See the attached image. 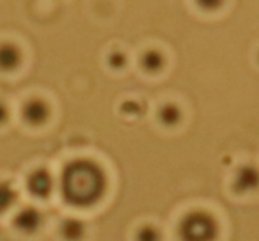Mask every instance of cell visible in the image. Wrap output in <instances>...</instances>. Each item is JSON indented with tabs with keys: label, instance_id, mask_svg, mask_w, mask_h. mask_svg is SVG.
<instances>
[{
	"label": "cell",
	"instance_id": "obj_6",
	"mask_svg": "<svg viewBox=\"0 0 259 241\" xmlns=\"http://www.w3.org/2000/svg\"><path fill=\"white\" fill-rule=\"evenodd\" d=\"M41 213L36 211L34 208H25L16 215L15 227L23 234H32L39 229L41 225Z\"/></svg>",
	"mask_w": 259,
	"mask_h": 241
},
{
	"label": "cell",
	"instance_id": "obj_5",
	"mask_svg": "<svg viewBox=\"0 0 259 241\" xmlns=\"http://www.w3.org/2000/svg\"><path fill=\"white\" fill-rule=\"evenodd\" d=\"M233 188L236 194H250L259 188V170L252 165H245L238 169L233 181Z\"/></svg>",
	"mask_w": 259,
	"mask_h": 241
},
{
	"label": "cell",
	"instance_id": "obj_3",
	"mask_svg": "<svg viewBox=\"0 0 259 241\" xmlns=\"http://www.w3.org/2000/svg\"><path fill=\"white\" fill-rule=\"evenodd\" d=\"M27 190L37 199L50 197L52 190H54V177L47 169L34 170L27 179Z\"/></svg>",
	"mask_w": 259,
	"mask_h": 241
},
{
	"label": "cell",
	"instance_id": "obj_11",
	"mask_svg": "<svg viewBox=\"0 0 259 241\" xmlns=\"http://www.w3.org/2000/svg\"><path fill=\"white\" fill-rule=\"evenodd\" d=\"M16 199H18V194L15 188L6 181H0V213L8 211L16 202Z\"/></svg>",
	"mask_w": 259,
	"mask_h": 241
},
{
	"label": "cell",
	"instance_id": "obj_13",
	"mask_svg": "<svg viewBox=\"0 0 259 241\" xmlns=\"http://www.w3.org/2000/svg\"><path fill=\"white\" fill-rule=\"evenodd\" d=\"M195 4H197L199 9L206 13H211V11H217V9L222 8L224 0H195Z\"/></svg>",
	"mask_w": 259,
	"mask_h": 241
},
{
	"label": "cell",
	"instance_id": "obj_15",
	"mask_svg": "<svg viewBox=\"0 0 259 241\" xmlns=\"http://www.w3.org/2000/svg\"><path fill=\"white\" fill-rule=\"evenodd\" d=\"M8 117H9L8 108H6V105L0 103V124H4L6 121H8Z\"/></svg>",
	"mask_w": 259,
	"mask_h": 241
},
{
	"label": "cell",
	"instance_id": "obj_2",
	"mask_svg": "<svg viewBox=\"0 0 259 241\" xmlns=\"http://www.w3.org/2000/svg\"><path fill=\"white\" fill-rule=\"evenodd\" d=\"M180 241H217L219 225L206 211H192L183 216L178 225Z\"/></svg>",
	"mask_w": 259,
	"mask_h": 241
},
{
	"label": "cell",
	"instance_id": "obj_14",
	"mask_svg": "<svg viewBox=\"0 0 259 241\" xmlns=\"http://www.w3.org/2000/svg\"><path fill=\"white\" fill-rule=\"evenodd\" d=\"M108 61H110V66H112V68H115V69H121L122 66L126 64V59H124V55H122V54H119V52H115V54H112V55H110V59H108Z\"/></svg>",
	"mask_w": 259,
	"mask_h": 241
},
{
	"label": "cell",
	"instance_id": "obj_4",
	"mask_svg": "<svg viewBox=\"0 0 259 241\" xmlns=\"http://www.w3.org/2000/svg\"><path fill=\"white\" fill-rule=\"evenodd\" d=\"M22 115L23 121L29 126H43L48 121V117H50V108H48V105L43 100L34 98V100H29L23 105Z\"/></svg>",
	"mask_w": 259,
	"mask_h": 241
},
{
	"label": "cell",
	"instance_id": "obj_1",
	"mask_svg": "<svg viewBox=\"0 0 259 241\" xmlns=\"http://www.w3.org/2000/svg\"><path fill=\"white\" fill-rule=\"evenodd\" d=\"M62 199L73 208H93L103 199L107 177L98 163L91 160H76L64 169L61 176Z\"/></svg>",
	"mask_w": 259,
	"mask_h": 241
},
{
	"label": "cell",
	"instance_id": "obj_10",
	"mask_svg": "<svg viewBox=\"0 0 259 241\" xmlns=\"http://www.w3.org/2000/svg\"><path fill=\"white\" fill-rule=\"evenodd\" d=\"M158 119H160V123H162L163 126H169V128L176 126V124L181 121V110L176 107V105L167 103V105H163V107L160 108Z\"/></svg>",
	"mask_w": 259,
	"mask_h": 241
},
{
	"label": "cell",
	"instance_id": "obj_7",
	"mask_svg": "<svg viewBox=\"0 0 259 241\" xmlns=\"http://www.w3.org/2000/svg\"><path fill=\"white\" fill-rule=\"evenodd\" d=\"M20 62H22V54L15 44H0V71H15Z\"/></svg>",
	"mask_w": 259,
	"mask_h": 241
},
{
	"label": "cell",
	"instance_id": "obj_9",
	"mask_svg": "<svg viewBox=\"0 0 259 241\" xmlns=\"http://www.w3.org/2000/svg\"><path fill=\"white\" fill-rule=\"evenodd\" d=\"M163 64H165V61H163V55L160 54V52L149 50V52H146V54L141 57L142 69H146L148 73H158V71H162Z\"/></svg>",
	"mask_w": 259,
	"mask_h": 241
},
{
	"label": "cell",
	"instance_id": "obj_8",
	"mask_svg": "<svg viewBox=\"0 0 259 241\" xmlns=\"http://www.w3.org/2000/svg\"><path fill=\"white\" fill-rule=\"evenodd\" d=\"M85 232V227L80 220H73V218H68L64 220L61 227V234L64 236V239L68 241H80Z\"/></svg>",
	"mask_w": 259,
	"mask_h": 241
},
{
	"label": "cell",
	"instance_id": "obj_12",
	"mask_svg": "<svg viewBox=\"0 0 259 241\" xmlns=\"http://www.w3.org/2000/svg\"><path fill=\"white\" fill-rule=\"evenodd\" d=\"M135 241H162V234L153 225H142L135 234Z\"/></svg>",
	"mask_w": 259,
	"mask_h": 241
}]
</instances>
